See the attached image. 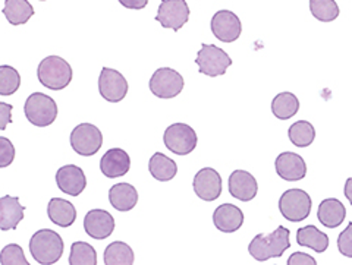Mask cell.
Listing matches in <instances>:
<instances>
[{
	"instance_id": "cell-1",
	"label": "cell",
	"mask_w": 352,
	"mask_h": 265,
	"mask_svg": "<svg viewBox=\"0 0 352 265\" xmlns=\"http://www.w3.org/2000/svg\"><path fill=\"white\" fill-rule=\"evenodd\" d=\"M289 235V230L283 226H279L267 235H257L248 246L250 255L257 261H267L270 258L282 257L283 252L291 246Z\"/></svg>"
},
{
	"instance_id": "cell-2",
	"label": "cell",
	"mask_w": 352,
	"mask_h": 265,
	"mask_svg": "<svg viewBox=\"0 0 352 265\" xmlns=\"http://www.w3.org/2000/svg\"><path fill=\"white\" fill-rule=\"evenodd\" d=\"M63 240L59 233L50 229H41L32 235L30 240V252L41 265L58 262L63 253Z\"/></svg>"
},
{
	"instance_id": "cell-3",
	"label": "cell",
	"mask_w": 352,
	"mask_h": 265,
	"mask_svg": "<svg viewBox=\"0 0 352 265\" xmlns=\"http://www.w3.org/2000/svg\"><path fill=\"white\" fill-rule=\"evenodd\" d=\"M37 76L41 85L49 90L59 91L71 84L72 68L68 62L59 56H47L40 62Z\"/></svg>"
},
{
	"instance_id": "cell-4",
	"label": "cell",
	"mask_w": 352,
	"mask_h": 265,
	"mask_svg": "<svg viewBox=\"0 0 352 265\" xmlns=\"http://www.w3.org/2000/svg\"><path fill=\"white\" fill-rule=\"evenodd\" d=\"M24 112L31 125L46 128L56 120L58 106L52 97L43 93H34L27 98Z\"/></svg>"
},
{
	"instance_id": "cell-5",
	"label": "cell",
	"mask_w": 352,
	"mask_h": 265,
	"mask_svg": "<svg viewBox=\"0 0 352 265\" xmlns=\"http://www.w3.org/2000/svg\"><path fill=\"white\" fill-rule=\"evenodd\" d=\"M195 63L198 65V72L216 78L226 73V69L232 65V59L228 56L225 50L214 44H203L201 50L197 54Z\"/></svg>"
},
{
	"instance_id": "cell-6",
	"label": "cell",
	"mask_w": 352,
	"mask_h": 265,
	"mask_svg": "<svg viewBox=\"0 0 352 265\" xmlns=\"http://www.w3.org/2000/svg\"><path fill=\"white\" fill-rule=\"evenodd\" d=\"M72 150L84 157H91L102 148L103 135L100 129L91 124H81L71 132Z\"/></svg>"
},
{
	"instance_id": "cell-7",
	"label": "cell",
	"mask_w": 352,
	"mask_h": 265,
	"mask_svg": "<svg viewBox=\"0 0 352 265\" xmlns=\"http://www.w3.org/2000/svg\"><path fill=\"white\" fill-rule=\"evenodd\" d=\"M282 216L289 222H302L311 211V198L302 189H289L279 200Z\"/></svg>"
},
{
	"instance_id": "cell-8",
	"label": "cell",
	"mask_w": 352,
	"mask_h": 265,
	"mask_svg": "<svg viewBox=\"0 0 352 265\" xmlns=\"http://www.w3.org/2000/svg\"><path fill=\"white\" fill-rule=\"evenodd\" d=\"M195 130L186 124H173L164 130L163 142L169 151L178 156H186L197 147Z\"/></svg>"
},
{
	"instance_id": "cell-9",
	"label": "cell",
	"mask_w": 352,
	"mask_h": 265,
	"mask_svg": "<svg viewBox=\"0 0 352 265\" xmlns=\"http://www.w3.org/2000/svg\"><path fill=\"white\" fill-rule=\"evenodd\" d=\"M150 91L159 98H173L184 90V78L172 68H159L150 80Z\"/></svg>"
},
{
	"instance_id": "cell-10",
	"label": "cell",
	"mask_w": 352,
	"mask_h": 265,
	"mask_svg": "<svg viewBox=\"0 0 352 265\" xmlns=\"http://www.w3.org/2000/svg\"><path fill=\"white\" fill-rule=\"evenodd\" d=\"M190 19V8L185 0H162L156 21L163 28L179 31Z\"/></svg>"
},
{
	"instance_id": "cell-11",
	"label": "cell",
	"mask_w": 352,
	"mask_h": 265,
	"mask_svg": "<svg viewBox=\"0 0 352 265\" xmlns=\"http://www.w3.org/2000/svg\"><path fill=\"white\" fill-rule=\"evenodd\" d=\"M98 91L109 103L122 102L128 94V82L125 76L110 68H103L98 78Z\"/></svg>"
},
{
	"instance_id": "cell-12",
	"label": "cell",
	"mask_w": 352,
	"mask_h": 265,
	"mask_svg": "<svg viewBox=\"0 0 352 265\" xmlns=\"http://www.w3.org/2000/svg\"><path fill=\"white\" fill-rule=\"evenodd\" d=\"M210 28L214 37L223 43H234L239 38L242 25L239 18L230 10H219L212 18Z\"/></svg>"
},
{
	"instance_id": "cell-13",
	"label": "cell",
	"mask_w": 352,
	"mask_h": 265,
	"mask_svg": "<svg viewBox=\"0 0 352 265\" xmlns=\"http://www.w3.org/2000/svg\"><path fill=\"white\" fill-rule=\"evenodd\" d=\"M192 185L197 196L203 201H216L222 194V178L212 168H204L198 172Z\"/></svg>"
},
{
	"instance_id": "cell-14",
	"label": "cell",
	"mask_w": 352,
	"mask_h": 265,
	"mask_svg": "<svg viewBox=\"0 0 352 265\" xmlns=\"http://www.w3.org/2000/svg\"><path fill=\"white\" fill-rule=\"evenodd\" d=\"M84 229L88 236L103 240L113 233L115 218L106 209H91L84 218Z\"/></svg>"
},
{
	"instance_id": "cell-15",
	"label": "cell",
	"mask_w": 352,
	"mask_h": 265,
	"mask_svg": "<svg viewBox=\"0 0 352 265\" xmlns=\"http://www.w3.org/2000/svg\"><path fill=\"white\" fill-rule=\"evenodd\" d=\"M56 183L59 189L71 196H78L87 186L85 174L81 168L75 164H68L60 168L56 173Z\"/></svg>"
},
{
	"instance_id": "cell-16",
	"label": "cell",
	"mask_w": 352,
	"mask_h": 265,
	"mask_svg": "<svg viewBox=\"0 0 352 265\" xmlns=\"http://www.w3.org/2000/svg\"><path fill=\"white\" fill-rule=\"evenodd\" d=\"M274 165H276V173L283 181L288 182L302 181L307 174V164L304 159L295 152H282L280 156H278Z\"/></svg>"
},
{
	"instance_id": "cell-17",
	"label": "cell",
	"mask_w": 352,
	"mask_h": 265,
	"mask_svg": "<svg viewBox=\"0 0 352 265\" xmlns=\"http://www.w3.org/2000/svg\"><path fill=\"white\" fill-rule=\"evenodd\" d=\"M229 192L239 201L254 200L258 192V185L254 176L245 170H235L229 176Z\"/></svg>"
},
{
	"instance_id": "cell-18",
	"label": "cell",
	"mask_w": 352,
	"mask_h": 265,
	"mask_svg": "<svg viewBox=\"0 0 352 265\" xmlns=\"http://www.w3.org/2000/svg\"><path fill=\"white\" fill-rule=\"evenodd\" d=\"M213 223L216 229L223 233H234L244 224V213L234 204H222L216 208Z\"/></svg>"
},
{
	"instance_id": "cell-19",
	"label": "cell",
	"mask_w": 352,
	"mask_h": 265,
	"mask_svg": "<svg viewBox=\"0 0 352 265\" xmlns=\"http://www.w3.org/2000/svg\"><path fill=\"white\" fill-rule=\"evenodd\" d=\"M131 159L128 152L120 148H112L106 151L104 156L100 160V170L106 178L115 179L119 176H124L129 172Z\"/></svg>"
},
{
	"instance_id": "cell-20",
	"label": "cell",
	"mask_w": 352,
	"mask_h": 265,
	"mask_svg": "<svg viewBox=\"0 0 352 265\" xmlns=\"http://www.w3.org/2000/svg\"><path fill=\"white\" fill-rule=\"evenodd\" d=\"M24 220V207L19 204L18 196L0 198V230H15Z\"/></svg>"
},
{
	"instance_id": "cell-21",
	"label": "cell",
	"mask_w": 352,
	"mask_h": 265,
	"mask_svg": "<svg viewBox=\"0 0 352 265\" xmlns=\"http://www.w3.org/2000/svg\"><path fill=\"white\" fill-rule=\"evenodd\" d=\"M346 217V208L336 198H327L318 205L317 218L324 227L336 229L344 223Z\"/></svg>"
},
{
	"instance_id": "cell-22",
	"label": "cell",
	"mask_w": 352,
	"mask_h": 265,
	"mask_svg": "<svg viewBox=\"0 0 352 265\" xmlns=\"http://www.w3.org/2000/svg\"><path fill=\"white\" fill-rule=\"evenodd\" d=\"M109 201L118 211H129L138 203V192L129 183H118L110 187Z\"/></svg>"
},
{
	"instance_id": "cell-23",
	"label": "cell",
	"mask_w": 352,
	"mask_h": 265,
	"mask_svg": "<svg viewBox=\"0 0 352 265\" xmlns=\"http://www.w3.org/2000/svg\"><path fill=\"white\" fill-rule=\"evenodd\" d=\"M47 216L59 227H69L76 220V209L69 201L62 198H52L47 205Z\"/></svg>"
},
{
	"instance_id": "cell-24",
	"label": "cell",
	"mask_w": 352,
	"mask_h": 265,
	"mask_svg": "<svg viewBox=\"0 0 352 265\" xmlns=\"http://www.w3.org/2000/svg\"><path fill=\"white\" fill-rule=\"evenodd\" d=\"M148 172L156 181L169 182L178 173V165L164 154L156 152L153 154V157L148 161Z\"/></svg>"
},
{
	"instance_id": "cell-25",
	"label": "cell",
	"mask_w": 352,
	"mask_h": 265,
	"mask_svg": "<svg viewBox=\"0 0 352 265\" xmlns=\"http://www.w3.org/2000/svg\"><path fill=\"white\" fill-rule=\"evenodd\" d=\"M296 242L301 246L310 248L318 253H322L329 246V236L324 231L318 230L316 226H305L296 231Z\"/></svg>"
},
{
	"instance_id": "cell-26",
	"label": "cell",
	"mask_w": 352,
	"mask_h": 265,
	"mask_svg": "<svg viewBox=\"0 0 352 265\" xmlns=\"http://www.w3.org/2000/svg\"><path fill=\"white\" fill-rule=\"evenodd\" d=\"M3 15L9 24L22 25L34 15V8L31 6L28 0H6Z\"/></svg>"
},
{
	"instance_id": "cell-27",
	"label": "cell",
	"mask_w": 352,
	"mask_h": 265,
	"mask_svg": "<svg viewBox=\"0 0 352 265\" xmlns=\"http://www.w3.org/2000/svg\"><path fill=\"white\" fill-rule=\"evenodd\" d=\"M300 102L292 93H280L273 98L272 112L280 120H288L298 113Z\"/></svg>"
},
{
	"instance_id": "cell-28",
	"label": "cell",
	"mask_w": 352,
	"mask_h": 265,
	"mask_svg": "<svg viewBox=\"0 0 352 265\" xmlns=\"http://www.w3.org/2000/svg\"><path fill=\"white\" fill-rule=\"evenodd\" d=\"M106 265H131L134 264V251L124 242H113L104 251Z\"/></svg>"
},
{
	"instance_id": "cell-29",
	"label": "cell",
	"mask_w": 352,
	"mask_h": 265,
	"mask_svg": "<svg viewBox=\"0 0 352 265\" xmlns=\"http://www.w3.org/2000/svg\"><path fill=\"white\" fill-rule=\"evenodd\" d=\"M288 135L291 142L294 146L305 148L308 146H311L316 138V130L314 126L310 122H305V120H298L294 125H291Z\"/></svg>"
},
{
	"instance_id": "cell-30",
	"label": "cell",
	"mask_w": 352,
	"mask_h": 265,
	"mask_svg": "<svg viewBox=\"0 0 352 265\" xmlns=\"http://www.w3.org/2000/svg\"><path fill=\"white\" fill-rule=\"evenodd\" d=\"M71 265H96L97 253L96 249L87 242H75L71 246L69 255Z\"/></svg>"
},
{
	"instance_id": "cell-31",
	"label": "cell",
	"mask_w": 352,
	"mask_h": 265,
	"mask_svg": "<svg viewBox=\"0 0 352 265\" xmlns=\"http://www.w3.org/2000/svg\"><path fill=\"white\" fill-rule=\"evenodd\" d=\"M311 14L317 21L332 22L339 16V6L335 0H310Z\"/></svg>"
},
{
	"instance_id": "cell-32",
	"label": "cell",
	"mask_w": 352,
	"mask_h": 265,
	"mask_svg": "<svg viewBox=\"0 0 352 265\" xmlns=\"http://www.w3.org/2000/svg\"><path fill=\"white\" fill-rule=\"evenodd\" d=\"M21 85L19 72L9 65L0 66V95H12Z\"/></svg>"
},
{
	"instance_id": "cell-33",
	"label": "cell",
	"mask_w": 352,
	"mask_h": 265,
	"mask_svg": "<svg viewBox=\"0 0 352 265\" xmlns=\"http://www.w3.org/2000/svg\"><path fill=\"white\" fill-rule=\"evenodd\" d=\"M0 264L2 265H28L24 249L16 244L6 245L0 251Z\"/></svg>"
},
{
	"instance_id": "cell-34",
	"label": "cell",
	"mask_w": 352,
	"mask_h": 265,
	"mask_svg": "<svg viewBox=\"0 0 352 265\" xmlns=\"http://www.w3.org/2000/svg\"><path fill=\"white\" fill-rule=\"evenodd\" d=\"M15 159V147L8 138L0 137V169L8 168Z\"/></svg>"
},
{
	"instance_id": "cell-35",
	"label": "cell",
	"mask_w": 352,
	"mask_h": 265,
	"mask_svg": "<svg viewBox=\"0 0 352 265\" xmlns=\"http://www.w3.org/2000/svg\"><path fill=\"white\" fill-rule=\"evenodd\" d=\"M338 249L342 255L352 258V223L339 235L338 238Z\"/></svg>"
},
{
	"instance_id": "cell-36",
	"label": "cell",
	"mask_w": 352,
	"mask_h": 265,
	"mask_svg": "<svg viewBox=\"0 0 352 265\" xmlns=\"http://www.w3.org/2000/svg\"><path fill=\"white\" fill-rule=\"evenodd\" d=\"M12 122V104L0 102V130H5Z\"/></svg>"
},
{
	"instance_id": "cell-37",
	"label": "cell",
	"mask_w": 352,
	"mask_h": 265,
	"mask_svg": "<svg viewBox=\"0 0 352 265\" xmlns=\"http://www.w3.org/2000/svg\"><path fill=\"white\" fill-rule=\"evenodd\" d=\"M317 261L305 252H294L288 260V265H316Z\"/></svg>"
},
{
	"instance_id": "cell-38",
	"label": "cell",
	"mask_w": 352,
	"mask_h": 265,
	"mask_svg": "<svg viewBox=\"0 0 352 265\" xmlns=\"http://www.w3.org/2000/svg\"><path fill=\"white\" fill-rule=\"evenodd\" d=\"M119 3L128 9L140 10V9H144L147 6L148 0H119Z\"/></svg>"
},
{
	"instance_id": "cell-39",
	"label": "cell",
	"mask_w": 352,
	"mask_h": 265,
	"mask_svg": "<svg viewBox=\"0 0 352 265\" xmlns=\"http://www.w3.org/2000/svg\"><path fill=\"white\" fill-rule=\"evenodd\" d=\"M345 196H346V200L349 201V204L352 205V178H349L348 181H346V183H345Z\"/></svg>"
}]
</instances>
